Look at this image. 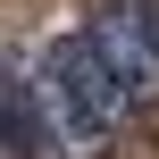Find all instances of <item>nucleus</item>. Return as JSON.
I'll use <instances>...</instances> for the list:
<instances>
[{
  "label": "nucleus",
  "mask_w": 159,
  "mask_h": 159,
  "mask_svg": "<svg viewBox=\"0 0 159 159\" xmlns=\"http://www.w3.org/2000/svg\"><path fill=\"white\" fill-rule=\"evenodd\" d=\"M0 92L17 109L25 159L101 151L117 126H134L159 101V0H109L75 34L0 67Z\"/></svg>",
  "instance_id": "nucleus-1"
},
{
  "label": "nucleus",
  "mask_w": 159,
  "mask_h": 159,
  "mask_svg": "<svg viewBox=\"0 0 159 159\" xmlns=\"http://www.w3.org/2000/svg\"><path fill=\"white\" fill-rule=\"evenodd\" d=\"M0 159H25V143H17V109H8V92H0Z\"/></svg>",
  "instance_id": "nucleus-2"
}]
</instances>
